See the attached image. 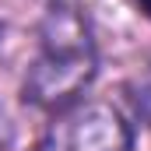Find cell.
Returning a JSON list of instances; mask_svg holds the SVG:
<instances>
[{"label": "cell", "mask_w": 151, "mask_h": 151, "mask_svg": "<svg viewBox=\"0 0 151 151\" xmlns=\"http://www.w3.org/2000/svg\"><path fill=\"white\" fill-rule=\"evenodd\" d=\"M14 144V119H11V113L0 106V151H7Z\"/></svg>", "instance_id": "3"}, {"label": "cell", "mask_w": 151, "mask_h": 151, "mask_svg": "<svg viewBox=\"0 0 151 151\" xmlns=\"http://www.w3.org/2000/svg\"><path fill=\"white\" fill-rule=\"evenodd\" d=\"M39 151H130V127L109 102H74L56 113Z\"/></svg>", "instance_id": "2"}, {"label": "cell", "mask_w": 151, "mask_h": 151, "mask_svg": "<svg viewBox=\"0 0 151 151\" xmlns=\"http://www.w3.org/2000/svg\"><path fill=\"white\" fill-rule=\"evenodd\" d=\"M95 74H99V56H95L88 18L67 4L53 7L42 21L39 56L25 74V88H21L25 102L60 113L81 102Z\"/></svg>", "instance_id": "1"}]
</instances>
